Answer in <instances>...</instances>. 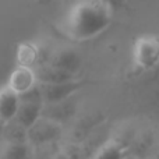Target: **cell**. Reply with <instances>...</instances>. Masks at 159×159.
Masks as SVG:
<instances>
[{
  "mask_svg": "<svg viewBox=\"0 0 159 159\" xmlns=\"http://www.w3.org/2000/svg\"><path fill=\"white\" fill-rule=\"evenodd\" d=\"M115 16L112 3L105 0H84L66 11L57 30L71 42H85L99 36L110 27Z\"/></svg>",
  "mask_w": 159,
  "mask_h": 159,
  "instance_id": "obj_1",
  "label": "cell"
},
{
  "mask_svg": "<svg viewBox=\"0 0 159 159\" xmlns=\"http://www.w3.org/2000/svg\"><path fill=\"white\" fill-rule=\"evenodd\" d=\"M133 64L143 71L159 66V36L144 35L134 42Z\"/></svg>",
  "mask_w": 159,
  "mask_h": 159,
  "instance_id": "obj_2",
  "label": "cell"
},
{
  "mask_svg": "<svg viewBox=\"0 0 159 159\" xmlns=\"http://www.w3.org/2000/svg\"><path fill=\"white\" fill-rule=\"evenodd\" d=\"M61 137H63V123L45 117H41L27 130V144L31 148L59 143Z\"/></svg>",
  "mask_w": 159,
  "mask_h": 159,
  "instance_id": "obj_3",
  "label": "cell"
},
{
  "mask_svg": "<svg viewBox=\"0 0 159 159\" xmlns=\"http://www.w3.org/2000/svg\"><path fill=\"white\" fill-rule=\"evenodd\" d=\"M82 80H77L73 82L57 85H39L41 91V98L43 105H57L63 103L66 101H70L71 96L82 87Z\"/></svg>",
  "mask_w": 159,
  "mask_h": 159,
  "instance_id": "obj_4",
  "label": "cell"
},
{
  "mask_svg": "<svg viewBox=\"0 0 159 159\" xmlns=\"http://www.w3.org/2000/svg\"><path fill=\"white\" fill-rule=\"evenodd\" d=\"M32 70L36 78V84L39 85H57L80 80L77 74H73V73H69L63 69H59V67L53 66L50 63L39 64Z\"/></svg>",
  "mask_w": 159,
  "mask_h": 159,
  "instance_id": "obj_5",
  "label": "cell"
},
{
  "mask_svg": "<svg viewBox=\"0 0 159 159\" xmlns=\"http://www.w3.org/2000/svg\"><path fill=\"white\" fill-rule=\"evenodd\" d=\"M131 144L117 137H110L98 145L89 159H129Z\"/></svg>",
  "mask_w": 159,
  "mask_h": 159,
  "instance_id": "obj_6",
  "label": "cell"
},
{
  "mask_svg": "<svg viewBox=\"0 0 159 159\" xmlns=\"http://www.w3.org/2000/svg\"><path fill=\"white\" fill-rule=\"evenodd\" d=\"M7 85L16 95H22L31 88L36 85V78L34 74L32 69H25V67H16L11 71L10 77H8Z\"/></svg>",
  "mask_w": 159,
  "mask_h": 159,
  "instance_id": "obj_7",
  "label": "cell"
},
{
  "mask_svg": "<svg viewBox=\"0 0 159 159\" xmlns=\"http://www.w3.org/2000/svg\"><path fill=\"white\" fill-rule=\"evenodd\" d=\"M17 67L35 69L41 63V45L35 42H21L16 52Z\"/></svg>",
  "mask_w": 159,
  "mask_h": 159,
  "instance_id": "obj_8",
  "label": "cell"
},
{
  "mask_svg": "<svg viewBox=\"0 0 159 159\" xmlns=\"http://www.w3.org/2000/svg\"><path fill=\"white\" fill-rule=\"evenodd\" d=\"M49 63L69 73L77 74V70L80 69V64H81V59H80V55L75 50L70 49V48H63V49L52 50Z\"/></svg>",
  "mask_w": 159,
  "mask_h": 159,
  "instance_id": "obj_9",
  "label": "cell"
},
{
  "mask_svg": "<svg viewBox=\"0 0 159 159\" xmlns=\"http://www.w3.org/2000/svg\"><path fill=\"white\" fill-rule=\"evenodd\" d=\"M18 95H16L7 85L0 87V123L6 124L13 120L18 109Z\"/></svg>",
  "mask_w": 159,
  "mask_h": 159,
  "instance_id": "obj_10",
  "label": "cell"
},
{
  "mask_svg": "<svg viewBox=\"0 0 159 159\" xmlns=\"http://www.w3.org/2000/svg\"><path fill=\"white\" fill-rule=\"evenodd\" d=\"M42 103H32V102H20L17 113L14 116V120L20 123L22 127L30 129L32 124L41 119L42 116Z\"/></svg>",
  "mask_w": 159,
  "mask_h": 159,
  "instance_id": "obj_11",
  "label": "cell"
},
{
  "mask_svg": "<svg viewBox=\"0 0 159 159\" xmlns=\"http://www.w3.org/2000/svg\"><path fill=\"white\" fill-rule=\"evenodd\" d=\"M2 143L11 144H27V129L16 120H11L3 126Z\"/></svg>",
  "mask_w": 159,
  "mask_h": 159,
  "instance_id": "obj_12",
  "label": "cell"
},
{
  "mask_svg": "<svg viewBox=\"0 0 159 159\" xmlns=\"http://www.w3.org/2000/svg\"><path fill=\"white\" fill-rule=\"evenodd\" d=\"M31 158V147L28 144L0 143V159H28Z\"/></svg>",
  "mask_w": 159,
  "mask_h": 159,
  "instance_id": "obj_13",
  "label": "cell"
},
{
  "mask_svg": "<svg viewBox=\"0 0 159 159\" xmlns=\"http://www.w3.org/2000/svg\"><path fill=\"white\" fill-rule=\"evenodd\" d=\"M20 102H32V103H42L41 98V91H39V85L36 84L34 88H31L30 91H27L25 93L18 96ZM43 105V103H42Z\"/></svg>",
  "mask_w": 159,
  "mask_h": 159,
  "instance_id": "obj_14",
  "label": "cell"
},
{
  "mask_svg": "<svg viewBox=\"0 0 159 159\" xmlns=\"http://www.w3.org/2000/svg\"><path fill=\"white\" fill-rule=\"evenodd\" d=\"M3 126H4V124H3V123H0V143H2V134H3Z\"/></svg>",
  "mask_w": 159,
  "mask_h": 159,
  "instance_id": "obj_15",
  "label": "cell"
},
{
  "mask_svg": "<svg viewBox=\"0 0 159 159\" xmlns=\"http://www.w3.org/2000/svg\"><path fill=\"white\" fill-rule=\"evenodd\" d=\"M28 159H31V158H28Z\"/></svg>",
  "mask_w": 159,
  "mask_h": 159,
  "instance_id": "obj_16",
  "label": "cell"
}]
</instances>
